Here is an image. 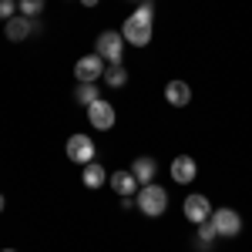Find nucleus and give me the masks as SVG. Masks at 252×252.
Listing matches in <instances>:
<instances>
[{
    "instance_id": "nucleus-1",
    "label": "nucleus",
    "mask_w": 252,
    "mask_h": 252,
    "mask_svg": "<svg viewBox=\"0 0 252 252\" xmlns=\"http://www.w3.org/2000/svg\"><path fill=\"white\" fill-rule=\"evenodd\" d=\"M152 14H155L152 3H138V10L121 27V37L128 40V44H135V47H145L152 40Z\"/></svg>"
},
{
    "instance_id": "nucleus-2",
    "label": "nucleus",
    "mask_w": 252,
    "mask_h": 252,
    "mask_svg": "<svg viewBox=\"0 0 252 252\" xmlns=\"http://www.w3.org/2000/svg\"><path fill=\"white\" fill-rule=\"evenodd\" d=\"M138 209L148 215V219H158V215L168 209V192L155 185V182H148V185H141V192H138Z\"/></svg>"
},
{
    "instance_id": "nucleus-3",
    "label": "nucleus",
    "mask_w": 252,
    "mask_h": 252,
    "mask_svg": "<svg viewBox=\"0 0 252 252\" xmlns=\"http://www.w3.org/2000/svg\"><path fill=\"white\" fill-rule=\"evenodd\" d=\"M97 54L108 61V64H121V54H125V37L118 34V31H101L94 40Z\"/></svg>"
},
{
    "instance_id": "nucleus-4",
    "label": "nucleus",
    "mask_w": 252,
    "mask_h": 252,
    "mask_svg": "<svg viewBox=\"0 0 252 252\" xmlns=\"http://www.w3.org/2000/svg\"><path fill=\"white\" fill-rule=\"evenodd\" d=\"M212 225L222 239H235L242 232V215L235 209H212Z\"/></svg>"
},
{
    "instance_id": "nucleus-5",
    "label": "nucleus",
    "mask_w": 252,
    "mask_h": 252,
    "mask_svg": "<svg viewBox=\"0 0 252 252\" xmlns=\"http://www.w3.org/2000/svg\"><path fill=\"white\" fill-rule=\"evenodd\" d=\"M74 78L84 81V84H97V78H104V58L101 54H84V58L74 64Z\"/></svg>"
},
{
    "instance_id": "nucleus-6",
    "label": "nucleus",
    "mask_w": 252,
    "mask_h": 252,
    "mask_svg": "<svg viewBox=\"0 0 252 252\" xmlns=\"http://www.w3.org/2000/svg\"><path fill=\"white\" fill-rule=\"evenodd\" d=\"M67 158L78 161V165L94 161V141H91V135H71L67 138Z\"/></svg>"
},
{
    "instance_id": "nucleus-7",
    "label": "nucleus",
    "mask_w": 252,
    "mask_h": 252,
    "mask_svg": "<svg viewBox=\"0 0 252 252\" xmlns=\"http://www.w3.org/2000/svg\"><path fill=\"white\" fill-rule=\"evenodd\" d=\"M88 121H91V128H97V131H111L115 128V104L111 101H94L88 108Z\"/></svg>"
},
{
    "instance_id": "nucleus-8",
    "label": "nucleus",
    "mask_w": 252,
    "mask_h": 252,
    "mask_svg": "<svg viewBox=\"0 0 252 252\" xmlns=\"http://www.w3.org/2000/svg\"><path fill=\"white\" fill-rule=\"evenodd\" d=\"M185 219L195 222V225L209 222V219H212V205H209V198H205V195H189V198H185Z\"/></svg>"
},
{
    "instance_id": "nucleus-9",
    "label": "nucleus",
    "mask_w": 252,
    "mask_h": 252,
    "mask_svg": "<svg viewBox=\"0 0 252 252\" xmlns=\"http://www.w3.org/2000/svg\"><path fill=\"white\" fill-rule=\"evenodd\" d=\"M3 34H7V40H27L31 34H34V17L14 14V17L3 24Z\"/></svg>"
},
{
    "instance_id": "nucleus-10",
    "label": "nucleus",
    "mask_w": 252,
    "mask_h": 252,
    "mask_svg": "<svg viewBox=\"0 0 252 252\" xmlns=\"http://www.w3.org/2000/svg\"><path fill=\"white\" fill-rule=\"evenodd\" d=\"M195 175H198V165H195L192 155H178L172 161V182H178V185H189V182H195Z\"/></svg>"
},
{
    "instance_id": "nucleus-11",
    "label": "nucleus",
    "mask_w": 252,
    "mask_h": 252,
    "mask_svg": "<svg viewBox=\"0 0 252 252\" xmlns=\"http://www.w3.org/2000/svg\"><path fill=\"white\" fill-rule=\"evenodd\" d=\"M165 101H168L172 108H185V104L192 101V88H189L185 81H168V84H165Z\"/></svg>"
},
{
    "instance_id": "nucleus-12",
    "label": "nucleus",
    "mask_w": 252,
    "mask_h": 252,
    "mask_svg": "<svg viewBox=\"0 0 252 252\" xmlns=\"http://www.w3.org/2000/svg\"><path fill=\"white\" fill-rule=\"evenodd\" d=\"M128 172L138 178V185H148V182L155 178V172H158V161L152 155H141V158H135V161H131V168H128Z\"/></svg>"
},
{
    "instance_id": "nucleus-13",
    "label": "nucleus",
    "mask_w": 252,
    "mask_h": 252,
    "mask_svg": "<svg viewBox=\"0 0 252 252\" xmlns=\"http://www.w3.org/2000/svg\"><path fill=\"white\" fill-rule=\"evenodd\" d=\"M108 185H111V189H115L118 195H125V198H128V195H135L138 178H135L131 172H115L111 178H108Z\"/></svg>"
},
{
    "instance_id": "nucleus-14",
    "label": "nucleus",
    "mask_w": 252,
    "mask_h": 252,
    "mask_svg": "<svg viewBox=\"0 0 252 252\" xmlns=\"http://www.w3.org/2000/svg\"><path fill=\"white\" fill-rule=\"evenodd\" d=\"M81 182H84L88 189H101V185L108 182V172H104L97 161H88V165H84V175H81Z\"/></svg>"
},
{
    "instance_id": "nucleus-15",
    "label": "nucleus",
    "mask_w": 252,
    "mask_h": 252,
    "mask_svg": "<svg viewBox=\"0 0 252 252\" xmlns=\"http://www.w3.org/2000/svg\"><path fill=\"white\" fill-rule=\"evenodd\" d=\"M104 84H108V88H125V84H128L125 64H108V67H104Z\"/></svg>"
},
{
    "instance_id": "nucleus-16",
    "label": "nucleus",
    "mask_w": 252,
    "mask_h": 252,
    "mask_svg": "<svg viewBox=\"0 0 252 252\" xmlns=\"http://www.w3.org/2000/svg\"><path fill=\"white\" fill-rule=\"evenodd\" d=\"M74 101L84 104V108H91L94 101H101V97H97V84H84V81H78V88H74Z\"/></svg>"
},
{
    "instance_id": "nucleus-17",
    "label": "nucleus",
    "mask_w": 252,
    "mask_h": 252,
    "mask_svg": "<svg viewBox=\"0 0 252 252\" xmlns=\"http://www.w3.org/2000/svg\"><path fill=\"white\" fill-rule=\"evenodd\" d=\"M17 10L24 17H37L40 10H44V0H17Z\"/></svg>"
},
{
    "instance_id": "nucleus-18",
    "label": "nucleus",
    "mask_w": 252,
    "mask_h": 252,
    "mask_svg": "<svg viewBox=\"0 0 252 252\" xmlns=\"http://www.w3.org/2000/svg\"><path fill=\"white\" fill-rule=\"evenodd\" d=\"M198 235H202V242H205V246H209V242H212V239H219V232H215V225H212V219H209V222H202V225H198Z\"/></svg>"
},
{
    "instance_id": "nucleus-19",
    "label": "nucleus",
    "mask_w": 252,
    "mask_h": 252,
    "mask_svg": "<svg viewBox=\"0 0 252 252\" xmlns=\"http://www.w3.org/2000/svg\"><path fill=\"white\" fill-rule=\"evenodd\" d=\"M17 14V0H0V20H10Z\"/></svg>"
},
{
    "instance_id": "nucleus-20",
    "label": "nucleus",
    "mask_w": 252,
    "mask_h": 252,
    "mask_svg": "<svg viewBox=\"0 0 252 252\" xmlns=\"http://www.w3.org/2000/svg\"><path fill=\"white\" fill-rule=\"evenodd\" d=\"M81 3H84V7H97L101 0H81Z\"/></svg>"
},
{
    "instance_id": "nucleus-21",
    "label": "nucleus",
    "mask_w": 252,
    "mask_h": 252,
    "mask_svg": "<svg viewBox=\"0 0 252 252\" xmlns=\"http://www.w3.org/2000/svg\"><path fill=\"white\" fill-rule=\"evenodd\" d=\"M0 212H3V195H0Z\"/></svg>"
},
{
    "instance_id": "nucleus-22",
    "label": "nucleus",
    "mask_w": 252,
    "mask_h": 252,
    "mask_svg": "<svg viewBox=\"0 0 252 252\" xmlns=\"http://www.w3.org/2000/svg\"><path fill=\"white\" fill-rule=\"evenodd\" d=\"M0 252H14V249H0Z\"/></svg>"
}]
</instances>
